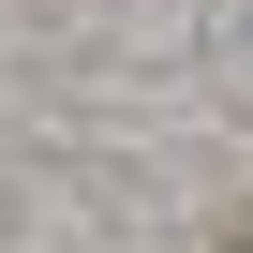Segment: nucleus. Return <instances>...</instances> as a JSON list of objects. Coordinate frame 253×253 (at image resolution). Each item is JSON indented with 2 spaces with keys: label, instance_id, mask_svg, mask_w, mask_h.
I'll return each mask as SVG.
<instances>
[]
</instances>
